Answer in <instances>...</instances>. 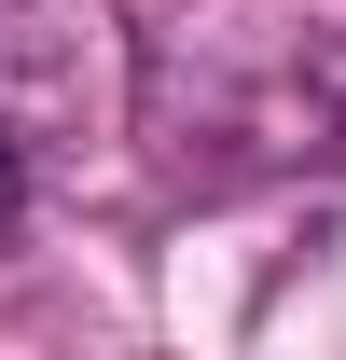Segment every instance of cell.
<instances>
[{
    "label": "cell",
    "instance_id": "cell-1",
    "mask_svg": "<svg viewBox=\"0 0 346 360\" xmlns=\"http://www.w3.org/2000/svg\"><path fill=\"white\" fill-rule=\"evenodd\" d=\"M167 194H263L346 167V14L333 0H167L125 56Z\"/></svg>",
    "mask_w": 346,
    "mask_h": 360
},
{
    "label": "cell",
    "instance_id": "cell-2",
    "mask_svg": "<svg viewBox=\"0 0 346 360\" xmlns=\"http://www.w3.org/2000/svg\"><path fill=\"white\" fill-rule=\"evenodd\" d=\"M111 111H125L111 0H0V139L14 153H84Z\"/></svg>",
    "mask_w": 346,
    "mask_h": 360
},
{
    "label": "cell",
    "instance_id": "cell-3",
    "mask_svg": "<svg viewBox=\"0 0 346 360\" xmlns=\"http://www.w3.org/2000/svg\"><path fill=\"white\" fill-rule=\"evenodd\" d=\"M28 222V153H14V139H0V236Z\"/></svg>",
    "mask_w": 346,
    "mask_h": 360
}]
</instances>
